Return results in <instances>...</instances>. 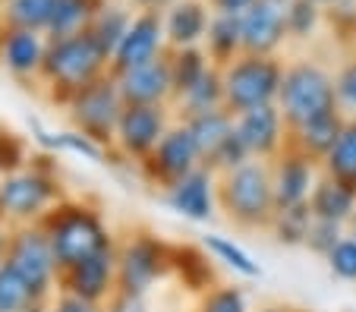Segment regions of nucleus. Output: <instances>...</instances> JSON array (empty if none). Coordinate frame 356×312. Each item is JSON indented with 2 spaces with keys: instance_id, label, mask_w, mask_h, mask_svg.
Segmentation results:
<instances>
[{
  "instance_id": "obj_13",
  "label": "nucleus",
  "mask_w": 356,
  "mask_h": 312,
  "mask_svg": "<svg viewBox=\"0 0 356 312\" xmlns=\"http://www.w3.org/2000/svg\"><path fill=\"white\" fill-rule=\"evenodd\" d=\"M168 35H164V10H148L136 7L133 22H129L127 35H123L120 48L111 57V73H129V69L142 67V63L158 60L168 54Z\"/></svg>"
},
{
  "instance_id": "obj_8",
  "label": "nucleus",
  "mask_w": 356,
  "mask_h": 312,
  "mask_svg": "<svg viewBox=\"0 0 356 312\" xmlns=\"http://www.w3.org/2000/svg\"><path fill=\"white\" fill-rule=\"evenodd\" d=\"M123 108H127V101H123V95H120V85H117L114 73L101 76L98 82L86 85L82 92H76V95L63 104L70 126L86 133L95 142L108 145V149H111V142H114V133H117Z\"/></svg>"
},
{
  "instance_id": "obj_44",
  "label": "nucleus",
  "mask_w": 356,
  "mask_h": 312,
  "mask_svg": "<svg viewBox=\"0 0 356 312\" xmlns=\"http://www.w3.org/2000/svg\"><path fill=\"white\" fill-rule=\"evenodd\" d=\"M170 0H133V7H148V10H164Z\"/></svg>"
},
{
  "instance_id": "obj_48",
  "label": "nucleus",
  "mask_w": 356,
  "mask_h": 312,
  "mask_svg": "<svg viewBox=\"0 0 356 312\" xmlns=\"http://www.w3.org/2000/svg\"><path fill=\"white\" fill-rule=\"evenodd\" d=\"M353 51H356V41H353ZM353 57H356V54H353Z\"/></svg>"
},
{
  "instance_id": "obj_25",
  "label": "nucleus",
  "mask_w": 356,
  "mask_h": 312,
  "mask_svg": "<svg viewBox=\"0 0 356 312\" xmlns=\"http://www.w3.org/2000/svg\"><path fill=\"white\" fill-rule=\"evenodd\" d=\"M202 48H205V54L211 57L215 67H227V63H234L240 54H246L240 16H221V13L211 16V26H209V35H205V44H202Z\"/></svg>"
},
{
  "instance_id": "obj_34",
  "label": "nucleus",
  "mask_w": 356,
  "mask_h": 312,
  "mask_svg": "<svg viewBox=\"0 0 356 312\" xmlns=\"http://www.w3.org/2000/svg\"><path fill=\"white\" fill-rule=\"evenodd\" d=\"M312 211L309 205H300V208H281L275 215L268 231L275 233L277 243L284 246H306V237H309V227H312Z\"/></svg>"
},
{
  "instance_id": "obj_9",
  "label": "nucleus",
  "mask_w": 356,
  "mask_h": 312,
  "mask_svg": "<svg viewBox=\"0 0 356 312\" xmlns=\"http://www.w3.org/2000/svg\"><path fill=\"white\" fill-rule=\"evenodd\" d=\"M174 123L177 114L170 104H127L120 123H117L114 142H111L114 161L127 164V167H139L158 149V142Z\"/></svg>"
},
{
  "instance_id": "obj_31",
  "label": "nucleus",
  "mask_w": 356,
  "mask_h": 312,
  "mask_svg": "<svg viewBox=\"0 0 356 312\" xmlns=\"http://www.w3.org/2000/svg\"><path fill=\"white\" fill-rule=\"evenodd\" d=\"M215 67L211 57L205 54V48H183V51H170V76H174V101L180 95H186L189 88L202 79Z\"/></svg>"
},
{
  "instance_id": "obj_19",
  "label": "nucleus",
  "mask_w": 356,
  "mask_h": 312,
  "mask_svg": "<svg viewBox=\"0 0 356 312\" xmlns=\"http://www.w3.org/2000/svg\"><path fill=\"white\" fill-rule=\"evenodd\" d=\"M243 22V48L246 54H268L277 57L284 48L287 35V0H256L246 13L240 16Z\"/></svg>"
},
{
  "instance_id": "obj_23",
  "label": "nucleus",
  "mask_w": 356,
  "mask_h": 312,
  "mask_svg": "<svg viewBox=\"0 0 356 312\" xmlns=\"http://www.w3.org/2000/svg\"><path fill=\"white\" fill-rule=\"evenodd\" d=\"M32 136H35V142H38L41 149H47L51 155H73V158H86V161H92V164L114 161V151H111L108 145L95 142V139H88L86 133H79V129H73V126L63 129V133H51V129L32 123Z\"/></svg>"
},
{
  "instance_id": "obj_28",
  "label": "nucleus",
  "mask_w": 356,
  "mask_h": 312,
  "mask_svg": "<svg viewBox=\"0 0 356 312\" xmlns=\"http://www.w3.org/2000/svg\"><path fill=\"white\" fill-rule=\"evenodd\" d=\"M202 249L209 252L211 262L224 265L227 272L240 274V278H246V281L262 278V265L249 256V252L243 249L236 240L224 237V233H205V237H202Z\"/></svg>"
},
{
  "instance_id": "obj_5",
  "label": "nucleus",
  "mask_w": 356,
  "mask_h": 312,
  "mask_svg": "<svg viewBox=\"0 0 356 312\" xmlns=\"http://www.w3.org/2000/svg\"><path fill=\"white\" fill-rule=\"evenodd\" d=\"M277 108L290 129L312 123L337 110L334 73L316 60H290L284 63V79L277 92Z\"/></svg>"
},
{
  "instance_id": "obj_10",
  "label": "nucleus",
  "mask_w": 356,
  "mask_h": 312,
  "mask_svg": "<svg viewBox=\"0 0 356 312\" xmlns=\"http://www.w3.org/2000/svg\"><path fill=\"white\" fill-rule=\"evenodd\" d=\"M3 258L22 274V281L32 287L41 303H47V299L60 290V268H57L54 249L47 243L41 224L10 227Z\"/></svg>"
},
{
  "instance_id": "obj_47",
  "label": "nucleus",
  "mask_w": 356,
  "mask_h": 312,
  "mask_svg": "<svg viewBox=\"0 0 356 312\" xmlns=\"http://www.w3.org/2000/svg\"><path fill=\"white\" fill-rule=\"evenodd\" d=\"M350 227H353V233H356V217H353V224H350Z\"/></svg>"
},
{
  "instance_id": "obj_12",
  "label": "nucleus",
  "mask_w": 356,
  "mask_h": 312,
  "mask_svg": "<svg viewBox=\"0 0 356 312\" xmlns=\"http://www.w3.org/2000/svg\"><path fill=\"white\" fill-rule=\"evenodd\" d=\"M193 133L195 145L202 151V164L211 167L215 174H224V170H234L240 164L252 161L243 149L240 136H236V120L227 108L221 110H205V114H195L189 120H183Z\"/></svg>"
},
{
  "instance_id": "obj_40",
  "label": "nucleus",
  "mask_w": 356,
  "mask_h": 312,
  "mask_svg": "<svg viewBox=\"0 0 356 312\" xmlns=\"http://www.w3.org/2000/svg\"><path fill=\"white\" fill-rule=\"evenodd\" d=\"M343 237V227L341 224H328V221H312L309 227V237H306V246H309L316 256H328L331 249L337 246V240Z\"/></svg>"
},
{
  "instance_id": "obj_6",
  "label": "nucleus",
  "mask_w": 356,
  "mask_h": 312,
  "mask_svg": "<svg viewBox=\"0 0 356 312\" xmlns=\"http://www.w3.org/2000/svg\"><path fill=\"white\" fill-rule=\"evenodd\" d=\"M221 79H224V108L236 117L243 110L277 104L284 60L268 54H240L234 63L221 67Z\"/></svg>"
},
{
  "instance_id": "obj_45",
  "label": "nucleus",
  "mask_w": 356,
  "mask_h": 312,
  "mask_svg": "<svg viewBox=\"0 0 356 312\" xmlns=\"http://www.w3.org/2000/svg\"><path fill=\"white\" fill-rule=\"evenodd\" d=\"M256 312H293L290 306H259Z\"/></svg>"
},
{
  "instance_id": "obj_38",
  "label": "nucleus",
  "mask_w": 356,
  "mask_h": 312,
  "mask_svg": "<svg viewBox=\"0 0 356 312\" xmlns=\"http://www.w3.org/2000/svg\"><path fill=\"white\" fill-rule=\"evenodd\" d=\"M334 95H337V110L347 120H356V57H350L334 73Z\"/></svg>"
},
{
  "instance_id": "obj_3",
  "label": "nucleus",
  "mask_w": 356,
  "mask_h": 312,
  "mask_svg": "<svg viewBox=\"0 0 356 312\" xmlns=\"http://www.w3.org/2000/svg\"><path fill=\"white\" fill-rule=\"evenodd\" d=\"M218 208L240 231H268L277 215L268 161H246L218 174Z\"/></svg>"
},
{
  "instance_id": "obj_43",
  "label": "nucleus",
  "mask_w": 356,
  "mask_h": 312,
  "mask_svg": "<svg viewBox=\"0 0 356 312\" xmlns=\"http://www.w3.org/2000/svg\"><path fill=\"white\" fill-rule=\"evenodd\" d=\"M256 0H209L211 13H221V16H243Z\"/></svg>"
},
{
  "instance_id": "obj_41",
  "label": "nucleus",
  "mask_w": 356,
  "mask_h": 312,
  "mask_svg": "<svg viewBox=\"0 0 356 312\" xmlns=\"http://www.w3.org/2000/svg\"><path fill=\"white\" fill-rule=\"evenodd\" d=\"M47 312H104V306L88 303V299H79L73 293L57 290L54 297L47 299Z\"/></svg>"
},
{
  "instance_id": "obj_29",
  "label": "nucleus",
  "mask_w": 356,
  "mask_h": 312,
  "mask_svg": "<svg viewBox=\"0 0 356 312\" xmlns=\"http://www.w3.org/2000/svg\"><path fill=\"white\" fill-rule=\"evenodd\" d=\"M54 10H57V0H0V22L47 35Z\"/></svg>"
},
{
  "instance_id": "obj_26",
  "label": "nucleus",
  "mask_w": 356,
  "mask_h": 312,
  "mask_svg": "<svg viewBox=\"0 0 356 312\" xmlns=\"http://www.w3.org/2000/svg\"><path fill=\"white\" fill-rule=\"evenodd\" d=\"M136 7L129 3H117V0H101L98 13H95L92 26H88V35L101 44V51L108 57H114V51L120 48L123 35H127L129 22H133Z\"/></svg>"
},
{
  "instance_id": "obj_24",
  "label": "nucleus",
  "mask_w": 356,
  "mask_h": 312,
  "mask_svg": "<svg viewBox=\"0 0 356 312\" xmlns=\"http://www.w3.org/2000/svg\"><path fill=\"white\" fill-rule=\"evenodd\" d=\"M343 126H347V117L341 110H334V114H325L312 123H302V126L290 129L287 145H293L296 151H302V155H309L312 161L322 164L328 158V151L334 149V142L341 139Z\"/></svg>"
},
{
  "instance_id": "obj_35",
  "label": "nucleus",
  "mask_w": 356,
  "mask_h": 312,
  "mask_svg": "<svg viewBox=\"0 0 356 312\" xmlns=\"http://www.w3.org/2000/svg\"><path fill=\"white\" fill-rule=\"evenodd\" d=\"M193 312H252L249 293L240 284H215L205 293H199Z\"/></svg>"
},
{
  "instance_id": "obj_4",
  "label": "nucleus",
  "mask_w": 356,
  "mask_h": 312,
  "mask_svg": "<svg viewBox=\"0 0 356 312\" xmlns=\"http://www.w3.org/2000/svg\"><path fill=\"white\" fill-rule=\"evenodd\" d=\"M38 161L41 158H35L26 167L0 176V224L7 227L41 224L67 199L54 167Z\"/></svg>"
},
{
  "instance_id": "obj_36",
  "label": "nucleus",
  "mask_w": 356,
  "mask_h": 312,
  "mask_svg": "<svg viewBox=\"0 0 356 312\" xmlns=\"http://www.w3.org/2000/svg\"><path fill=\"white\" fill-rule=\"evenodd\" d=\"M322 26V7L316 0H287V35L296 41L312 38Z\"/></svg>"
},
{
  "instance_id": "obj_22",
  "label": "nucleus",
  "mask_w": 356,
  "mask_h": 312,
  "mask_svg": "<svg viewBox=\"0 0 356 312\" xmlns=\"http://www.w3.org/2000/svg\"><path fill=\"white\" fill-rule=\"evenodd\" d=\"M309 211L316 221H328V224H353L356 217V186L343 183L337 176L322 174L316 190L309 196Z\"/></svg>"
},
{
  "instance_id": "obj_32",
  "label": "nucleus",
  "mask_w": 356,
  "mask_h": 312,
  "mask_svg": "<svg viewBox=\"0 0 356 312\" xmlns=\"http://www.w3.org/2000/svg\"><path fill=\"white\" fill-rule=\"evenodd\" d=\"M322 174L356 186V120H347V126L341 129V139L322 161Z\"/></svg>"
},
{
  "instance_id": "obj_27",
  "label": "nucleus",
  "mask_w": 356,
  "mask_h": 312,
  "mask_svg": "<svg viewBox=\"0 0 356 312\" xmlns=\"http://www.w3.org/2000/svg\"><path fill=\"white\" fill-rule=\"evenodd\" d=\"M224 108V79H221V67H211L209 73L202 76L186 95H180L174 101V114L177 120H189L195 114L205 110H221Z\"/></svg>"
},
{
  "instance_id": "obj_11",
  "label": "nucleus",
  "mask_w": 356,
  "mask_h": 312,
  "mask_svg": "<svg viewBox=\"0 0 356 312\" xmlns=\"http://www.w3.org/2000/svg\"><path fill=\"white\" fill-rule=\"evenodd\" d=\"M199 167H202L199 145H195V139H193V133H189L186 123L177 120L174 126L164 133V139L158 142V149L136 167V174H139L148 186H155L158 192H164Z\"/></svg>"
},
{
  "instance_id": "obj_14",
  "label": "nucleus",
  "mask_w": 356,
  "mask_h": 312,
  "mask_svg": "<svg viewBox=\"0 0 356 312\" xmlns=\"http://www.w3.org/2000/svg\"><path fill=\"white\" fill-rule=\"evenodd\" d=\"M47 44H51V38L44 32H32V28L3 26L0 22V69L16 82L38 85L41 69H44V57H47Z\"/></svg>"
},
{
  "instance_id": "obj_42",
  "label": "nucleus",
  "mask_w": 356,
  "mask_h": 312,
  "mask_svg": "<svg viewBox=\"0 0 356 312\" xmlns=\"http://www.w3.org/2000/svg\"><path fill=\"white\" fill-rule=\"evenodd\" d=\"M104 312H148V293L114 290V297L104 303Z\"/></svg>"
},
{
  "instance_id": "obj_2",
  "label": "nucleus",
  "mask_w": 356,
  "mask_h": 312,
  "mask_svg": "<svg viewBox=\"0 0 356 312\" xmlns=\"http://www.w3.org/2000/svg\"><path fill=\"white\" fill-rule=\"evenodd\" d=\"M41 231H44L47 243L54 249L60 272H67L76 262H86L88 256L117 243V233L111 231L104 215L95 205L70 196L41 221Z\"/></svg>"
},
{
  "instance_id": "obj_20",
  "label": "nucleus",
  "mask_w": 356,
  "mask_h": 312,
  "mask_svg": "<svg viewBox=\"0 0 356 312\" xmlns=\"http://www.w3.org/2000/svg\"><path fill=\"white\" fill-rule=\"evenodd\" d=\"M117 85H120V95L127 104H170L174 108L170 51L158 60L129 69V73H117Z\"/></svg>"
},
{
  "instance_id": "obj_37",
  "label": "nucleus",
  "mask_w": 356,
  "mask_h": 312,
  "mask_svg": "<svg viewBox=\"0 0 356 312\" xmlns=\"http://www.w3.org/2000/svg\"><path fill=\"white\" fill-rule=\"evenodd\" d=\"M325 262H328L334 278L356 284V233H343L334 249L325 256Z\"/></svg>"
},
{
  "instance_id": "obj_46",
  "label": "nucleus",
  "mask_w": 356,
  "mask_h": 312,
  "mask_svg": "<svg viewBox=\"0 0 356 312\" xmlns=\"http://www.w3.org/2000/svg\"><path fill=\"white\" fill-rule=\"evenodd\" d=\"M316 3H318V7H322V10H331V7H334V3H341V0H316Z\"/></svg>"
},
{
  "instance_id": "obj_7",
  "label": "nucleus",
  "mask_w": 356,
  "mask_h": 312,
  "mask_svg": "<svg viewBox=\"0 0 356 312\" xmlns=\"http://www.w3.org/2000/svg\"><path fill=\"white\" fill-rule=\"evenodd\" d=\"M174 274V246L148 231L117 237V290L152 293Z\"/></svg>"
},
{
  "instance_id": "obj_39",
  "label": "nucleus",
  "mask_w": 356,
  "mask_h": 312,
  "mask_svg": "<svg viewBox=\"0 0 356 312\" xmlns=\"http://www.w3.org/2000/svg\"><path fill=\"white\" fill-rule=\"evenodd\" d=\"M32 161L26 151V142H22L16 133L10 129H0V176L10 174V170H19Z\"/></svg>"
},
{
  "instance_id": "obj_17",
  "label": "nucleus",
  "mask_w": 356,
  "mask_h": 312,
  "mask_svg": "<svg viewBox=\"0 0 356 312\" xmlns=\"http://www.w3.org/2000/svg\"><path fill=\"white\" fill-rule=\"evenodd\" d=\"M60 290L104 306L117 290V243L60 272Z\"/></svg>"
},
{
  "instance_id": "obj_33",
  "label": "nucleus",
  "mask_w": 356,
  "mask_h": 312,
  "mask_svg": "<svg viewBox=\"0 0 356 312\" xmlns=\"http://www.w3.org/2000/svg\"><path fill=\"white\" fill-rule=\"evenodd\" d=\"M41 299L7 258H0V312H29Z\"/></svg>"
},
{
  "instance_id": "obj_1",
  "label": "nucleus",
  "mask_w": 356,
  "mask_h": 312,
  "mask_svg": "<svg viewBox=\"0 0 356 312\" xmlns=\"http://www.w3.org/2000/svg\"><path fill=\"white\" fill-rule=\"evenodd\" d=\"M111 73V57L101 51V44L88 32L54 38L47 44L44 69H41L38 88L47 95L51 104H67L76 92L98 82Z\"/></svg>"
},
{
  "instance_id": "obj_21",
  "label": "nucleus",
  "mask_w": 356,
  "mask_h": 312,
  "mask_svg": "<svg viewBox=\"0 0 356 312\" xmlns=\"http://www.w3.org/2000/svg\"><path fill=\"white\" fill-rule=\"evenodd\" d=\"M211 7L209 0H170L164 7V35H168V48H202L205 35L211 26Z\"/></svg>"
},
{
  "instance_id": "obj_18",
  "label": "nucleus",
  "mask_w": 356,
  "mask_h": 312,
  "mask_svg": "<svg viewBox=\"0 0 356 312\" xmlns=\"http://www.w3.org/2000/svg\"><path fill=\"white\" fill-rule=\"evenodd\" d=\"M161 202L168 205L174 215L205 224L218 215V174L211 167L202 164L199 170H193L189 176H183L180 183H174L170 190L161 192Z\"/></svg>"
},
{
  "instance_id": "obj_30",
  "label": "nucleus",
  "mask_w": 356,
  "mask_h": 312,
  "mask_svg": "<svg viewBox=\"0 0 356 312\" xmlns=\"http://www.w3.org/2000/svg\"><path fill=\"white\" fill-rule=\"evenodd\" d=\"M101 0H57L54 19L47 26V38H70V35L88 32L95 13H98Z\"/></svg>"
},
{
  "instance_id": "obj_16",
  "label": "nucleus",
  "mask_w": 356,
  "mask_h": 312,
  "mask_svg": "<svg viewBox=\"0 0 356 312\" xmlns=\"http://www.w3.org/2000/svg\"><path fill=\"white\" fill-rule=\"evenodd\" d=\"M268 164H271V183H275L277 211L309 205V196H312V190H316L318 176H322V164L312 161V158L302 155V151H296L293 145H287V149Z\"/></svg>"
},
{
  "instance_id": "obj_15",
  "label": "nucleus",
  "mask_w": 356,
  "mask_h": 312,
  "mask_svg": "<svg viewBox=\"0 0 356 312\" xmlns=\"http://www.w3.org/2000/svg\"><path fill=\"white\" fill-rule=\"evenodd\" d=\"M234 120H236V136H240L243 149H246V155L252 161H275L287 149L290 126L277 104L243 110Z\"/></svg>"
}]
</instances>
